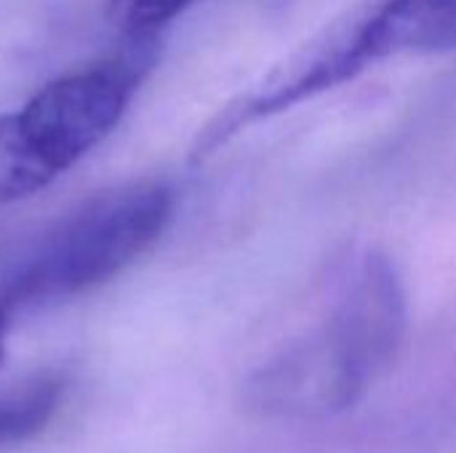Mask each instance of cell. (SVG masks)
Returning <instances> with one entry per match:
<instances>
[{
  "label": "cell",
  "instance_id": "obj_1",
  "mask_svg": "<svg viewBox=\"0 0 456 453\" xmlns=\"http://www.w3.org/2000/svg\"><path fill=\"white\" fill-rule=\"evenodd\" d=\"M403 331V283L390 259L369 254L345 278L326 318L254 379V398L278 414H339L390 368Z\"/></svg>",
  "mask_w": 456,
  "mask_h": 453
},
{
  "label": "cell",
  "instance_id": "obj_2",
  "mask_svg": "<svg viewBox=\"0 0 456 453\" xmlns=\"http://www.w3.org/2000/svg\"><path fill=\"white\" fill-rule=\"evenodd\" d=\"M174 195L155 182L102 192L0 251V315L86 294L120 275L168 227Z\"/></svg>",
  "mask_w": 456,
  "mask_h": 453
},
{
  "label": "cell",
  "instance_id": "obj_3",
  "mask_svg": "<svg viewBox=\"0 0 456 453\" xmlns=\"http://www.w3.org/2000/svg\"><path fill=\"white\" fill-rule=\"evenodd\" d=\"M126 40L107 61L56 77L0 115V206L45 190L120 123L160 51V35Z\"/></svg>",
  "mask_w": 456,
  "mask_h": 453
},
{
  "label": "cell",
  "instance_id": "obj_4",
  "mask_svg": "<svg viewBox=\"0 0 456 453\" xmlns=\"http://www.w3.org/2000/svg\"><path fill=\"white\" fill-rule=\"evenodd\" d=\"M347 24L363 69L390 56L456 48V0H379Z\"/></svg>",
  "mask_w": 456,
  "mask_h": 453
},
{
  "label": "cell",
  "instance_id": "obj_5",
  "mask_svg": "<svg viewBox=\"0 0 456 453\" xmlns=\"http://www.w3.org/2000/svg\"><path fill=\"white\" fill-rule=\"evenodd\" d=\"M59 376H37L21 387L0 392V446L19 443L45 427L61 400Z\"/></svg>",
  "mask_w": 456,
  "mask_h": 453
},
{
  "label": "cell",
  "instance_id": "obj_6",
  "mask_svg": "<svg viewBox=\"0 0 456 453\" xmlns=\"http://www.w3.org/2000/svg\"><path fill=\"white\" fill-rule=\"evenodd\" d=\"M200 0H115L118 21L126 35H160L166 24Z\"/></svg>",
  "mask_w": 456,
  "mask_h": 453
},
{
  "label": "cell",
  "instance_id": "obj_7",
  "mask_svg": "<svg viewBox=\"0 0 456 453\" xmlns=\"http://www.w3.org/2000/svg\"><path fill=\"white\" fill-rule=\"evenodd\" d=\"M8 328H11L8 318H5V315H0V366H3V360H5V342H8Z\"/></svg>",
  "mask_w": 456,
  "mask_h": 453
}]
</instances>
